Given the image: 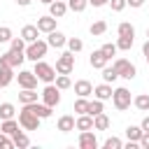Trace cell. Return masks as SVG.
Wrapping results in <instances>:
<instances>
[{
    "mask_svg": "<svg viewBox=\"0 0 149 149\" xmlns=\"http://www.w3.org/2000/svg\"><path fill=\"white\" fill-rule=\"evenodd\" d=\"M33 72H35V77H37L40 81H44V84H54V79H56V68H54L51 63H47L44 58L35 61Z\"/></svg>",
    "mask_w": 149,
    "mask_h": 149,
    "instance_id": "1",
    "label": "cell"
},
{
    "mask_svg": "<svg viewBox=\"0 0 149 149\" xmlns=\"http://www.w3.org/2000/svg\"><path fill=\"white\" fill-rule=\"evenodd\" d=\"M47 51H49L47 40H40V37H37L35 42H28V44H26V51H23V54H26V58H28V61H33V63H35V61L44 58V56H47Z\"/></svg>",
    "mask_w": 149,
    "mask_h": 149,
    "instance_id": "2",
    "label": "cell"
},
{
    "mask_svg": "<svg viewBox=\"0 0 149 149\" xmlns=\"http://www.w3.org/2000/svg\"><path fill=\"white\" fill-rule=\"evenodd\" d=\"M40 116L28 107V105H23L21 107V112H19V126L23 128V130H37L40 128Z\"/></svg>",
    "mask_w": 149,
    "mask_h": 149,
    "instance_id": "3",
    "label": "cell"
},
{
    "mask_svg": "<svg viewBox=\"0 0 149 149\" xmlns=\"http://www.w3.org/2000/svg\"><path fill=\"white\" fill-rule=\"evenodd\" d=\"M112 102H114V107H116L119 112H126V109L133 105V95H130V91H128L126 86H119V88L112 91Z\"/></svg>",
    "mask_w": 149,
    "mask_h": 149,
    "instance_id": "4",
    "label": "cell"
},
{
    "mask_svg": "<svg viewBox=\"0 0 149 149\" xmlns=\"http://www.w3.org/2000/svg\"><path fill=\"white\" fill-rule=\"evenodd\" d=\"M56 74H70L72 70H74V54L68 49V51H63L58 58H56Z\"/></svg>",
    "mask_w": 149,
    "mask_h": 149,
    "instance_id": "5",
    "label": "cell"
},
{
    "mask_svg": "<svg viewBox=\"0 0 149 149\" xmlns=\"http://www.w3.org/2000/svg\"><path fill=\"white\" fill-rule=\"evenodd\" d=\"M112 68L116 70V74H119L121 79H135V74H137V68H135L130 61H126V58H114Z\"/></svg>",
    "mask_w": 149,
    "mask_h": 149,
    "instance_id": "6",
    "label": "cell"
},
{
    "mask_svg": "<svg viewBox=\"0 0 149 149\" xmlns=\"http://www.w3.org/2000/svg\"><path fill=\"white\" fill-rule=\"evenodd\" d=\"M40 100H42L44 105H49V107H56V105L61 102V88H58L56 84H47V86L42 88V93H40Z\"/></svg>",
    "mask_w": 149,
    "mask_h": 149,
    "instance_id": "7",
    "label": "cell"
},
{
    "mask_svg": "<svg viewBox=\"0 0 149 149\" xmlns=\"http://www.w3.org/2000/svg\"><path fill=\"white\" fill-rule=\"evenodd\" d=\"M26 61V54H19V51H5V54H0V65H9V68H21V63Z\"/></svg>",
    "mask_w": 149,
    "mask_h": 149,
    "instance_id": "8",
    "label": "cell"
},
{
    "mask_svg": "<svg viewBox=\"0 0 149 149\" xmlns=\"http://www.w3.org/2000/svg\"><path fill=\"white\" fill-rule=\"evenodd\" d=\"M16 81H19V86L21 88H37V77H35V72L33 70H19V74H16Z\"/></svg>",
    "mask_w": 149,
    "mask_h": 149,
    "instance_id": "9",
    "label": "cell"
},
{
    "mask_svg": "<svg viewBox=\"0 0 149 149\" xmlns=\"http://www.w3.org/2000/svg\"><path fill=\"white\" fill-rule=\"evenodd\" d=\"M79 147L81 149H98V137H95L93 128L91 130H79Z\"/></svg>",
    "mask_w": 149,
    "mask_h": 149,
    "instance_id": "10",
    "label": "cell"
},
{
    "mask_svg": "<svg viewBox=\"0 0 149 149\" xmlns=\"http://www.w3.org/2000/svg\"><path fill=\"white\" fill-rule=\"evenodd\" d=\"M65 42H68V37H65L61 30H51V33H47V44H49V47H54V49H63Z\"/></svg>",
    "mask_w": 149,
    "mask_h": 149,
    "instance_id": "11",
    "label": "cell"
},
{
    "mask_svg": "<svg viewBox=\"0 0 149 149\" xmlns=\"http://www.w3.org/2000/svg\"><path fill=\"white\" fill-rule=\"evenodd\" d=\"M112 84H107V81H102V84H98V86H93V98H98V100H112Z\"/></svg>",
    "mask_w": 149,
    "mask_h": 149,
    "instance_id": "12",
    "label": "cell"
},
{
    "mask_svg": "<svg viewBox=\"0 0 149 149\" xmlns=\"http://www.w3.org/2000/svg\"><path fill=\"white\" fill-rule=\"evenodd\" d=\"M56 21H58V19H54L51 14H47V16H40L35 26H37L40 33H51V30H56Z\"/></svg>",
    "mask_w": 149,
    "mask_h": 149,
    "instance_id": "13",
    "label": "cell"
},
{
    "mask_svg": "<svg viewBox=\"0 0 149 149\" xmlns=\"http://www.w3.org/2000/svg\"><path fill=\"white\" fill-rule=\"evenodd\" d=\"M74 93H77V98H88V95H93V84L88 79H79V81H74Z\"/></svg>",
    "mask_w": 149,
    "mask_h": 149,
    "instance_id": "14",
    "label": "cell"
},
{
    "mask_svg": "<svg viewBox=\"0 0 149 149\" xmlns=\"http://www.w3.org/2000/svg\"><path fill=\"white\" fill-rule=\"evenodd\" d=\"M49 14H51L54 19H63V16L68 14V2H65V0H54V2H49Z\"/></svg>",
    "mask_w": 149,
    "mask_h": 149,
    "instance_id": "15",
    "label": "cell"
},
{
    "mask_svg": "<svg viewBox=\"0 0 149 149\" xmlns=\"http://www.w3.org/2000/svg\"><path fill=\"white\" fill-rule=\"evenodd\" d=\"M88 63H91V68H95V70H102V68H105L109 61H107V56H105L100 49H95V51L88 56Z\"/></svg>",
    "mask_w": 149,
    "mask_h": 149,
    "instance_id": "16",
    "label": "cell"
},
{
    "mask_svg": "<svg viewBox=\"0 0 149 149\" xmlns=\"http://www.w3.org/2000/svg\"><path fill=\"white\" fill-rule=\"evenodd\" d=\"M35 100H40L37 88H21V91H19V102H21V105H30V102H35Z\"/></svg>",
    "mask_w": 149,
    "mask_h": 149,
    "instance_id": "17",
    "label": "cell"
},
{
    "mask_svg": "<svg viewBox=\"0 0 149 149\" xmlns=\"http://www.w3.org/2000/svg\"><path fill=\"white\" fill-rule=\"evenodd\" d=\"M28 107H30L40 119H49V116L54 114V107H49V105H44V102H37V100H35V102H30Z\"/></svg>",
    "mask_w": 149,
    "mask_h": 149,
    "instance_id": "18",
    "label": "cell"
},
{
    "mask_svg": "<svg viewBox=\"0 0 149 149\" xmlns=\"http://www.w3.org/2000/svg\"><path fill=\"white\" fill-rule=\"evenodd\" d=\"M56 128H58L61 133H70V130H74V116H72V114H63V116L56 121Z\"/></svg>",
    "mask_w": 149,
    "mask_h": 149,
    "instance_id": "19",
    "label": "cell"
},
{
    "mask_svg": "<svg viewBox=\"0 0 149 149\" xmlns=\"http://www.w3.org/2000/svg\"><path fill=\"white\" fill-rule=\"evenodd\" d=\"M14 68H9V65H0V88H5V86H9L12 81H14Z\"/></svg>",
    "mask_w": 149,
    "mask_h": 149,
    "instance_id": "20",
    "label": "cell"
},
{
    "mask_svg": "<svg viewBox=\"0 0 149 149\" xmlns=\"http://www.w3.org/2000/svg\"><path fill=\"white\" fill-rule=\"evenodd\" d=\"M74 128H77V130H91V128H93V116H91V114H77Z\"/></svg>",
    "mask_w": 149,
    "mask_h": 149,
    "instance_id": "21",
    "label": "cell"
},
{
    "mask_svg": "<svg viewBox=\"0 0 149 149\" xmlns=\"http://www.w3.org/2000/svg\"><path fill=\"white\" fill-rule=\"evenodd\" d=\"M19 128H21V126H19V121H16L14 116H12V119H2V121H0V130H2L5 135H9V137H12Z\"/></svg>",
    "mask_w": 149,
    "mask_h": 149,
    "instance_id": "22",
    "label": "cell"
},
{
    "mask_svg": "<svg viewBox=\"0 0 149 149\" xmlns=\"http://www.w3.org/2000/svg\"><path fill=\"white\" fill-rule=\"evenodd\" d=\"M21 37L26 40V44H28V42H35V40L40 37V30H37V26H33V23L23 26V28H21Z\"/></svg>",
    "mask_w": 149,
    "mask_h": 149,
    "instance_id": "23",
    "label": "cell"
},
{
    "mask_svg": "<svg viewBox=\"0 0 149 149\" xmlns=\"http://www.w3.org/2000/svg\"><path fill=\"white\" fill-rule=\"evenodd\" d=\"M116 35L119 37H135V26L130 21H121L116 26Z\"/></svg>",
    "mask_w": 149,
    "mask_h": 149,
    "instance_id": "24",
    "label": "cell"
},
{
    "mask_svg": "<svg viewBox=\"0 0 149 149\" xmlns=\"http://www.w3.org/2000/svg\"><path fill=\"white\" fill-rule=\"evenodd\" d=\"M88 33H91L93 37H100V35H105V33H107V21H102V19L93 21V23L88 26Z\"/></svg>",
    "mask_w": 149,
    "mask_h": 149,
    "instance_id": "25",
    "label": "cell"
},
{
    "mask_svg": "<svg viewBox=\"0 0 149 149\" xmlns=\"http://www.w3.org/2000/svg\"><path fill=\"white\" fill-rule=\"evenodd\" d=\"M107 128H109V116L105 112L95 114L93 116V130H107Z\"/></svg>",
    "mask_w": 149,
    "mask_h": 149,
    "instance_id": "26",
    "label": "cell"
},
{
    "mask_svg": "<svg viewBox=\"0 0 149 149\" xmlns=\"http://www.w3.org/2000/svg\"><path fill=\"white\" fill-rule=\"evenodd\" d=\"M12 142H14V147H19V149H26V147H30V137H28L23 130H16V133L12 135Z\"/></svg>",
    "mask_w": 149,
    "mask_h": 149,
    "instance_id": "27",
    "label": "cell"
},
{
    "mask_svg": "<svg viewBox=\"0 0 149 149\" xmlns=\"http://www.w3.org/2000/svg\"><path fill=\"white\" fill-rule=\"evenodd\" d=\"M133 105L140 109V112H149V93H137L133 98Z\"/></svg>",
    "mask_w": 149,
    "mask_h": 149,
    "instance_id": "28",
    "label": "cell"
},
{
    "mask_svg": "<svg viewBox=\"0 0 149 149\" xmlns=\"http://www.w3.org/2000/svg\"><path fill=\"white\" fill-rule=\"evenodd\" d=\"M142 128L140 126H128L126 128V137H128V142H140V137H142Z\"/></svg>",
    "mask_w": 149,
    "mask_h": 149,
    "instance_id": "29",
    "label": "cell"
},
{
    "mask_svg": "<svg viewBox=\"0 0 149 149\" xmlns=\"http://www.w3.org/2000/svg\"><path fill=\"white\" fill-rule=\"evenodd\" d=\"M86 7H88V0H68V9L74 14H81Z\"/></svg>",
    "mask_w": 149,
    "mask_h": 149,
    "instance_id": "30",
    "label": "cell"
},
{
    "mask_svg": "<svg viewBox=\"0 0 149 149\" xmlns=\"http://www.w3.org/2000/svg\"><path fill=\"white\" fill-rule=\"evenodd\" d=\"M14 114H16V107H14L12 102H2V105H0V121H2V119H12Z\"/></svg>",
    "mask_w": 149,
    "mask_h": 149,
    "instance_id": "31",
    "label": "cell"
},
{
    "mask_svg": "<svg viewBox=\"0 0 149 149\" xmlns=\"http://www.w3.org/2000/svg\"><path fill=\"white\" fill-rule=\"evenodd\" d=\"M114 44H116V49H121V51H130L133 44H135V37H119Z\"/></svg>",
    "mask_w": 149,
    "mask_h": 149,
    "instance_id": "32",
    "label": "cell"
},
{
    "mask_svg": "<svg viewBox=\"0 0 149 149\" xmlns=\"http://www.w3.org/2000/svg\"><path fill=\"white\" fill-rule=\"evenodd\" d=\"M65 47L72 51V54H79L81 49H84V42L79 40V37H68V42H65Z\"/></svg>",
    "mask_w": 149,
    "mask_h": 149,
    "instance_id": "33",
    "label": "cell"
},
{
    "mask_svg": "<svg viewBox=\"0 0 149 149\" xmlns=\"http://www.w3.org/2000/svg\"><path fill=\"white\" fill-rule=\"evenodd\" d=\"M116 79H119L116 70H114V68H109V65H105V68H102V81H107V84H114Z\"/></svg>",
    "mask_w": 149,
    "mask_h": 149,
    "instance_id": "34",
    "label": "cell"
},
{
    "mask_svg": "<svg viewBox=\"0 0 149 149\" xmlns=\"http://www.w3.org/2000/svg\"><path fill=\"white\" fill-rule=\"evenodd\" d=\"M100 112H105V105H102V100H98V98L88 100V114H91V116H95V114H100Z\"/></svg>",
    "mask_w": 149,
    "mask_h": 149,
    "instance_id": "35",
    "label": "cell"
},
{
    "mask_svg": "<svg viewBox=\"0 0 149 149\" xmlns=\"http://www.w3.org/2000/svg\"><path fill=\"white\" fill-rule=\"evenodd\" d=\"M9 49L23 54V51H26V40H23V37H12V40H9Z\"/></svg>",
    "mask_w": 149,
    "mask_h": 149,
    "instance_id": "36",
    "label": "cell"
},
{
    "mask_svg": "<svg viewBox=\"0 0 149 149\" xmlns=\"http://www.w3.org/2000/svg\"><path fill=\"white\" fill-rule=\"evenodd\" d=\"M54 84H56L61 91H65V88H70V86H72V81H70V74H56Z\"/></svg>",
    "mask_w": 149,
    "mask_h": 149,
    "instance_id": "37",
    "label": "cell"
},
{
    "mask_svg": "<svg viewBox=\"0 0 149 149\" xmlns=\"http://www.w3.org/2000/svg\"><path fill=\"white\" fill-rule=\"evenodd\" d=\"M100 51L107 56V61H112V58L116 56V51H119V49H116V44H112V42H105V44L100 47Z\"/></svg>",
    "mask_w": 149,
    "mask_h": 149,
    "instance_id": "38",
    "label": "cell"
},
{
    "mask_svg": "<svg viewBox=\"0 0 149 149\" xmlns=\"http://www.w3.org/2000/svg\"><path fill=\"white\" fill-rule=\"evenodd\" d=\"M74 112L77 114H88V98H77L74 100Z\"/></svg>",
    "mask_w": 149,
    "mask_h": 149,
    "instance_id": "39",
    "label": "cell"
},
{
    "mask_svg": "<svg viewBox=\"0 0 149 149\" xmlns=\"http://www.w3.org/2000/svg\"><path fill=\"white\" fill-rule=\"evenodd\" d=\"M102 147H105V149H121V147H123V142H121L119 137H114V135H112V137H107V140L102 142Z\"/></svg>",
    "mask_w": 149,
    "mask_h": 149,
    "instance_id": "40",
    "label": "cell"
},
{
    "mask_svg": "<svg viewBox=\"0 0 149 149\" xmlns=\"http://www.w3.org/2000/svg\"><path fill=\"white\" fill-rule=\"evenodd\" d=\"M14 35H12V28L9 26H0V44H5V42H9Z\"/></svg>",
    "mask_w": 149,
    "mask_h": 149,
    "instance_id": "41",
    "label": "cell"
},
{
    "mask_svg": "<svg viewBox=\"0 0 149 149\" xmlns=\"http://www.w3.org/2000/svg\"><path fill=\"white\" fill-rule=\"evenodd\" d=\"M0 149H14V142H12V137H9V135H5L2 130H0Z\"/></svg>",
    "mask_w": 149,
    "mask_h": 149,
    "instance_id": "42",
    "label": "cell"
},
{
    "mask_svg": "<svg viewBox=\"0 0 149 149\" xmlns=\"http://www.w3.org/2000/svg\"><path fill=\"white\" fill-rule=\"evenodd\" d=\"M107 5L112 7V12H123L126 9V0H109Z\"/></svg>",
    "mask_w": 149,
    "mask_h": 149,
    "instance_id": "43",
    "label": "cell"
},
{
    "mask_svg": "<svg viewBox=\"0 0 149 149\" xmlns=\"http://www.w3.org/2000/svg\"><path fill=\"white\" fill-rule=\"evenodd\" d=\"M144 2H147V0H126V7H133V9H140V7H144Z\"/></svg>",
    "mask_w": 149,
    "mask_h": 149,
    "instance_id": "44",
    "label": "cell"
},
{
    "mask_svg": "<svg viewBox=\"0 0 149 149\" xmlns=\"http://www.w3.org/2000/svg\"><path fill=\"white\" fill-rule=\"evenodd\" d=\"M140 147H142V149H149V133H142V137H140Z\"/></svg>",
    "mask_w": 149,
    "mask_h": 149,
    "instance_id": "45",
    "label": "cell"
},
{
    "mask_svg": "<svg viewBox=\"0 0 149 149\" xmlns=\"http://www.w3.org/2000/svg\"><path fill=\"white\" fill-rule=\"evenodd\" d=\"M140 128H142L144 133H149V114H147V116H144V119L140 121Z\"/></svg>",
    "mask_w": 149,
    "mask_h": 149,
    "instance_id": "46",
    "label": "cell"
},
{
    "mask_svg": "<svg viewBox=\"0 0 149 149\" xmlns=\"http://www.w3.org/2000/svg\"><path fill=\"white\" fill-rule=\"evenodd\" d=\"M107 2H109V0H88V5H91V7H105Z\"/></svg>",
    "mask_w": 149,
    "mask_h": 149,
    "instance_id": "47",
    "label": "cell"
},
{
    "mask_svg": "<svg viewBox=\"0 0 149 149\" xmlns=\"http://www.w3.org/2000/svg\"><path fill=\"white\" fill-rule=\"evenodd\" d=\"M16 5H19V7H30L33 0H16Z\"/></svg>",
    "mask_w": 149,
    "mask_h": 149,
    "instance_id": "48",
    "label": "cell"
},
{
    "mask_svg": "<svg viewBox=\"0 0 149 149\" xmlns=\"http://www.w3.org/2000/svg\"><path fill=\"white\" fill-rule=\"evenodd\" d=\"M142 54H144V56H149V40L142 44Z\"/></svg>",
    "mask_w": 149,
    "mask_h": 149,
    "instance_id": "49",
    "label": "cell"
},
{
    "mask_svg": "<svg viewBox=\"0 0 149 149\" xmlns=\"http://www.w3.org/2000/svg\"><path fill=\"white\" fill-rule=\"evenodd\" d=\"M40 2H44V5H49V2H54V0H40Z\"/></svg>",
    "mask_w": 149,
    "mask_h": 149,
    "instance_id": "50",
    "label": "cell"
},
{
    "mask_svg": "<svg viewBox=\"0 0 149 149\" xmlns=\"http://www.w3.org/2000/svg\"><path fill=\"white\" fill-rule=\"evenodd\" d=\"M144 58H147V65H149V56H144Z\"/></svg>",
    "mask_w": 149,
    "mask_h": 149,
    "instance_id": "51",
    "label": "cell"
},
{
    "mask_svg": "<svg viewBox=\"0 0 149 149\" xmlns=\"http://www.w3.org/2000/svg\"><path fill=\"white\" fill-rule=\"evenodd\" d=\"M147 40H149V28H147Z\"/></svg>",
    "mask_w": 149,
    "mask_h": 149,
    "instance_id": "52",
    "label": "cell"
},
{
    "mask_svg": "<svg viewBox=\"0 0 149 149\" xmlns=\"http://www.w3.org/2000/svg\"><path fill=\"white\" fill-rule=\"evenodd\" d=\"M0 54H2V51H0Z\"/></svg>",
    "mask_w": 149,
    "mask_h": 149,
    "instance_id": "53",
    "label": "cell"
},
{
    "mask_svg": "<svg viewBox=\"0 0 149 149\" xmlns=\"http://www.w3.org/2000/svg\"><path fill=\"white\" fill-rule=\"evenodd\" d=\"M65 2H68V0H65Z\"/></svg>",
    "mask_w": 149,
    "mask_h": 149,
    "instance_id": "54",
    "label": "cell"
},
{
    "mask_svg": "<svg viewBox=\"0 0 149 149\" xmlns=\"http://www.w3.org/2000/svg\"><path fill=\"white\" fill-rule=\"evenodd\" d=\"M147 2H149V0H147Z\"/></svg>",
    "mask_w": 149,
    "mask_h": 149,
    "instance_id": "55",
    "label": "cell"
}]
</instances>
